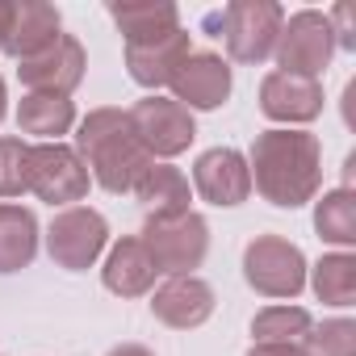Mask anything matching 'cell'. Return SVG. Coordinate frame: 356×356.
<instances>
[{
  "label": "cell",
  "mask_w": 356,
  "mask_h": 356,
  "mask_svg": "<svg viewBox=\"0 0 356 356\" xmlns=\"http://www.w3.org/2000/svg\"><path fill=\"white\" fill-rule=\"evenodd\" d=\"M248 176L264 193V202L298 210L323 185V147L306 130H264L252 143Z\"/></svg>",
  "instance_id": "obj_1"
},
{
  "label": "cell",
  "mask_w": 356,
  "mask_h": 356,
  "mask_svg": "<svg viewBox=\"0 0 356 356\" xmlns=\"http://www.w3.org/2000/svg\"><path fill=\"white\" fill-rule=\"evenodd\" d=\"M76 155L84 159V168H92V181L105 193H134L138 176L155 163L143 151L126 109H92L80 122Z\"/></svg>",
  "instance_id": "obj_2"
},
{
  "label": "cell",
  "mask_w": 356,
  "mask_h": 356,
  "mask_svg": "<svg viewBox=\"0 0 356 356\" xmlns=\"http://www.w3.org/2000/svg\"><path fill=\"white\" fill-rule=\"evenodd\" d=\"M138 239H143L147 256L155 260V268L168 277H193V268L210 252V227L193 210L181 218H147Z\"/></svg>",
  "instance_id": "obj_3"
},
{
  "label": "cell",
  "mask_w": 356,
  "mask_h": 356,
  "mask_svg": "<svg viewBox=\"0 0 356 356\" xmlns=\"http://www.w3.org/2000/svg\"><path fill=\"white\" fill-rule=\"evenodd\" d=\"M88 181H92V176H88L84 159L76 155V147H67V143H38V147H30L26 189L38 202H51V206L84 202Z\"/></svg>",
  "instance_id": "obj_4"
},
{
  "label": "cell",
  "mask_w": 356,
  "mask_h": 356,
  "mask_svg": "<svg viewBox=\"0 0 356 356\" xmlns=\"http://www.w3.org/2000/svg\"><path fill=\"white\" fill-rule=\"evenodd\" d=\"M214 22L222 26L231 59L264 63L273 55L277 38H281L285 13H281V5H273V0H235V5H227Z\"/></svg>",
  "instance_id": "obj_5"
},
{
  "label": "cell",
  "mask_w": 356,
  "mask_h": 356,
  "mask_svg": "<svg viewBox=\"0 0 356 356\" xmlns=\"http://www.w3.org/2000/svg\"><path fill=\"white\" fill-rule=\"evenodd\" d=\"M243 277L264 298H298L306 285V256L281 235H260L243 252Z\"/></svg>",
  "instance_id": "obj_6"
},
{
  "label": "cell",
  "mask_w": 356,
  "mask_h": 356,
  "mask_svg": "<svg viewBox=\"0 0 356 356\" xmlns=\"http://www.w3.org/2000/svg\"><path fill=\"white\" fill-rule=\"evenodd\" d=\"M331 51H335V34H331V22L314 9H302L293 13L285 26H281V38L273 47L277 55V67L285 76H306V80H318V72L331 63Z\"/></svg>",
  "instance_id": "obj_7"
},
{
  "label": "cell",
  "mask_w": 356,
  "mask_h": 356,
  "mask_svg": "<svg viewBox=\"0 0 356 356\" xmlns=\"http://www.w3.org/2000/svg\"><path fill=\"white\" fill-rule=\"evenodd\" d=\"M130 113V126L143 143V151L155 159H172L181 155L193 138H197V126H193V113L181 105V101H168V97H143Z\"/></svg>",
  "instance_id": "obj_8"
},
{
  "label": "cell",
  "mask_w": 356,
  "mask_h": 356,
  "mask_svg": "<svg viewBox=\"0 0 356 356\" xmlns=\"http://www.w3.org/2000/svg\"><path fill=\"white\" fill-rule=\"evenodd\" d=\"M105 243H109V227L88 206H67L63 214H55V222L47 231V252L67 273H84L88 264H97Z\"/></svg>",
  "instance_id": "obj_9"
},
{
  "label": "cell",
  "mask_w": 356,
  "mask_h": 356,
  "mask_svg": "<svg viewBox=\"0 0 356 356\" xmlns=\"http://www.w3.org/2000/svg\"><path fill=\"white\" fill-rule=\"evenodd\" d=\"M84 67H88L84 47H80L72 34H59V42H55V47H47V51H42V55H34V59H22L17 76H22V84H26L30 92L67 97V92L84 80Z\"/></svg>",
  "instance_id": "obj_10"
},
{
  "label": "cell",
  "mask_w": 356,
  "mask_h": 356,
  "mask_svg": "<svg viewBox=\"0 0 356 356\" xmlns=\"http://www.w3.org/2000/svg\"><path fill=\"white\" fill-rule=\"evenodd\" d=\"M193 185L210 206H239L252 193V176H248V159L235 147H214L206 155H197L193 163Z\"/></svg>",
  "instance_id": "obj_11"
},
{
  "label": "cell",
  "mask_w": 356,
  "mask_h": 356,
  "mask_svg": "<svg viewBox=\"0 0 356 356\" xmlns=\"http://www.w3.org/2000/svg\"><path fill=\"white\" fill-rule=\"evenodd\" d=\"M189 34L176 26L159 38H143V42H126V67L134 76V84L143 88H159L172 84V76L181 72V63L189 59Z\"/></svg>",
  "instance_id": "obj_12"
},
{
  "label": "cell",
  "mask_w": 356,
  "mask_h": 356,
  "mask_svg": "<svg viewBox=\"0 0 356 356\" xmlns=\"http://www.w3.org/2000/svg\"><path fill=\"white\" fill-rule=\"evenodd\" d=\"M151 314L176 331H193L214 314V289L202 277H168L151 298Z\"/></svg>",
  "instance_id": "obj_13"
},
{
  "label": "cell",
  "mask_w": 356,
  "mask_h": 356,
  "mask_svg": "<svg viewBox=\"0 0 356 356\" xmlns=\"http://www.w3.org/2000/svg\"><path fill=\"white\" fill-rule=\"evenodd\" d=\"M172 101H181L185 109H218L231 97V67L218 55H189L181 72L172 76Z\"/></svg>",
  "instance_id": "obj_14"
},
{
  "label": "cell",
  "mask_w": 356,
  "mask_h": 356,
  "mask_svg": "<svg viewBox=\"0 0 356 356\" xmlns=\"http://www.w3.org/2000/svg\"><path fill=\"white\" fill-rule=\"evenodd\" d=\"M260 109L273 122H314L323 113V84L306 76L268 72L260 84Z\"/></svg>",
  "instance_id": "obj_15"
},
{
  "label": "cell",
  "mask_w": 356,
  "mask_h": 356,
  "mask_svg": "<svg viewBox=\"0 0 356 356\" xmlns=\"http://www.w3.org/2000/svg\"><path fill=\"white\" fill-rule=\"evenodd\" d=\"M55 42H59V9L55 5H47V0H22V5H13L9 38H5L9 55L34 59Z\"/></svg>",
  "instance_id": "obj_16"
},
{
  "label": "cell",
  "mask_w": 356,
  "mask_h": 356,
  "mask_svg": "<svg viewBox=\"0 0 356 356\" xmlns=\"http://www.w3.org/2000/svg\"><path fill=\"white\" fill-rule=\"evenodd\" d=\"M155 277H159V268H155V260L147 256V248H143L138 235L118 239L113 252H109V260H105V268H101L105 289L118 293V298H138V293H147V289L155 285Z\"/></svg>",
  "instance_id": "obj_17"
},
{
  "label": "cell",
  "mask_w": 356,
  "mask_h": 356,
  "mask_svg": "<svg viewBox=\"0 0 356 356\" xmlns=\"http://www.w3.org/2000/svg\"><path fill=\"white\" fill-rule=\"evenodd\" d=\"M147 218H181L189 214V176L172 163H151L134 185Z\"/></svg>",
  "instance_id": "obj_18"
},
{
  "label": "cell",
  "mask_w": 356,
  "mask_h": 356,
  "mask_svg": "<svg viewBox=\"0 0 356 356\" xmlns=\"http://www.w3.org/2000/svg\"><path fill=\"white\" fill-rule=\"evenodd\" d=\"M38 252V218L26 206L0 202V273H17Z\"/></svg>",
  "instance_id": "obj_19"
},
{
  "label": "cell",
  "mask_w": 356,
  "mask_h": 356,
  "mask_svg": "<svg viewBox=\"0 0 356 356\" xmlns=\"http://www.w3.org/2000/svg\"><path fill=\"white\" fill-rule=\"evenodd\" d=\"M17 126L26 134H38L47 143H59V134H67L76 126V105L67 97H47V92H26V101L17 105Z\"/></svg>",
  "instance_id": "obj_20"
},
{
  "label": "cell",
  "mask_w": 356,
  "mask_h": 356,
  "mask_svg": "<svg viewBox=\"0 0 356 356\" xmlns=\"http://www.w3.org/2000/svg\"><path fill=\"white\" fill-rule=\"evenodd\" d=\"M314 231L327 239V243H339V248H352L356 243V197L352 189H335L318 202L314 210Z\"/></svg>",
  "instance_id": "obj_21"
},
{
  "label": "cell",
  "mask_w": 356,
  "mask_h": 356,
  "mask_svg": "<svg viewBox=\"0 0 356 356\" xmlns=\"http://www.w3.org/2000/svg\"><path fill=\"white\" fill-rule=\"evenodd\" d=\"M314 293L327 306H352L356 302V260L348 252L323 256L314 264Z\"/></svg>",
  "instance_id": "obj_22"
},
{
  "label": "cell",
  "mask_w": 356,
  "mask_h": 356,
  "mask_svg": "<svg viewBox=\"0 0 356 356\" xmlns=\"http://www.w3.org/2000/svg\"><path fill=\"white\" fill-rule=\"evenodd\" d=\"M310 327H314V318L302 306H268L252 318L256 343H302Z\"/></svg>",
  "instance_id": "obj_23"
},
{
  "label": "cell",
  "mask_w": 356,
  "mask_h": 356,
  "mask_svg": "<svg viewBox=\"0 0 356 356\" xmlns=\"http://www.w3.org/2000/svg\"><path fill=\"white\" fill-rule=\"evenodd\" d=\"M109 13L118 30L126 34V42H143V38H159L176 30V5H113Z\"/></svg>",
  "instance_id": "obj_24"
},
{
  "label": "cell",
  "mask_w": 356,
  "mask_h": 356,
  "mask_svg": "<svg viewBox=\"0 0 356 356\" xmlns=\"http://www.w3.org/2000/svg\"><path fill=\"white\" fill-rule=\"evenodd\" d=\"M306 356H356V323L352 318H327L306 331L302 339Z\"/></svg>",
  "instance_id": "obj_25"
},
{
  "label": "cell",
  "mask_w": 356,
  "mask_h": 356,
  "mask_svg": "<svg viewBox=\"0 0 356 356\" xmlns=\"http://www.w3.org/2000/svg\"><path fill=\"white\" fill-rule=\"evenodd\" d=\"M26 163H30V147L22 138H0V197L26 193Z\"/></svg>",
  "instance_id": "obj_26"
},
{
  "label": "cell",
  "mask_w": 356,
  "mask_h": 356,
  "mask_svg": "<svg viewBox=\"0 0 356 356\" xmlns=\"http://www.w3.org/2000/svg\"><path fill=\"white\" fill-rule=\"evenodd\" d=\"M248 356H306L302 343H252Z\"/></svg>",
  "instance_id": "obj_27"
},
{
  "label": "cell",
  "mask_w": 356,
  "mask_h": 356,
  "mask_svg": "<svg viewBox=\"0 0 356 356\" xmlns=\"http://www.w3.org/2000/svg\"><path fill=\"white\" fill-rule=\"evenodd\" d=\"M9 17H13V5L0 0V51H5V38H9Z\"/></svg>",
  "instance_id": "obj_28"
},
{
  "label": "cell",
  "mask_w": 356,
  "mask_h": 356,
  "mask_svg": "<svg viewBox=\"0 0 356 356\" xmlns=\"http://www.w3.org/2000/svg\"><path fill=\"white\" fill-rule=\"evenodd\" d=\"M109 356H151L143 343H118V348H109Z\"/></svg>",
  "instance_id": "obj_29"
},
{
  "label": "cell",
  "mask_w": 356,
  "mask_h": 356,
  "mask_svg": "<svg viewBox=\"0 0 356 356\" xmlns=\"http://www.w3.org/2000/svg\"><path fill=\"white\" fill-rule=\"evenodd\" d=\"M0 118H5V80H0Z\"/></svg>",
  "instance_id": "obj_30"
}]
</instances>
